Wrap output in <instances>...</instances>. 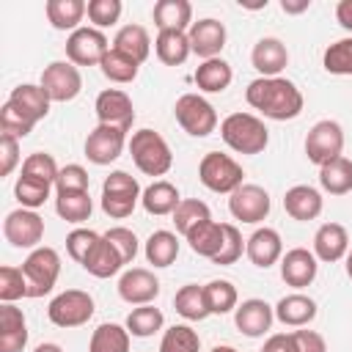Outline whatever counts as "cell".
I'll list each match as a JSON object with an SVG mask.
<instances>
[{
    "mask_svg": "<svg viewBox=\"0 0 352 352\" xmlns=\"http://www.w3.org/2000/svg\"><path fill=\"white\" fill-rule=\"evenodd\" d=\"M245 99L253 110L272 121H292L302 113V94L286 77H256L245 88Z\"/></svg>",
    "mask_w": 352,
    "mask_h": 352,
    "instance_id": "6da1fadb",
    "label": "cell"
},
{
    "mask_svg": "<svg viewBox=\"0 0 352 352\" xmlns=\"http://www.w3.org/2000/svg\"><path fill=\"white\" fill-rule=\"evenodd\" d=\"M220 138L236 154H261L270 143V129L253 113H231L220 121Z\"/></svg>",
    "mask_w": 352,
    "mask_h": 352,
    "instance_id": "7a4b0ae2",
    "label": "cell"
},
{
    "mask_svg": "<svg viewBox=\"0 0 352 352\" xmlns=\"http://www.w3.org/2000/svg\"><path fill=\"white\" fill-rule=\"evenodd\" d=\"M129 154L140 173L146 176H165L173 165V154L168 140L154 129H138L129 138Z\"/></svg>",
    "mask_w": 352,
    "mask_h": 352,
    "instance_id": "3957f363",
    "label": "cell"
},
{
    "mask_svg": "<svg viewBox=\"0 0 352 352\" xmlns=\"http://www.w3.org/2000/svg\"><path fill=\"white\" fill-rule=\"evenodd\" d=\"M22 275L28 283V297H44L52 292V286L58 283L60 275V256L55 248H36L30 250V256L22 264Z\"/></svg>",
    "mask_w": 352,
    "mask_h": 352,
    "instance_id": "277c9868",
    "label": "cell"
},
{
    "mask_svg": "<svg viewBox=\"0 0 352 352\" xmlns=\"http://www.w3.org/2000/svg\"><path fill=\"white\" fill-rule=\"evenodd\" d=\"M198 179L206 190L212 192H234L236 187H242L245 182V170L242 165L228 157V154H220V151H209L204 154V160L198 162Z\"/></svg>",
    "mask_w": 352,
    "mask_h": 352,
    "instance_id": "5b68a950",
    "label": "cell"
},
{
    "mask_svg": "<svg viewBox=\"0 0 352 352\" xmlns=\"http://www.w3.org/2000/svg\"><path fill=\"white\" fill-rule=\"evenodd\" d=\"M173 116L179 126L192 138H206L217 129V113L209 99L201 94H182L173 104Z\"/></svg>",
    "mask_w": 352,
    "mask_h": 352,
    "instance_id": "8992f818",
    "label": "cell"
},
{
    "mask_svg": "<svg viewBox=\"0 0 352 352\" xmlns=\"http://www.w3.org/2000/svg\"><path fill=\"white\" fill-rule=\"evenodd\" d=\"M341 151H344V129H341L338 121L322 118L308 129V135H305V157H308V162L322 168V165L344 157Z\"/></svg>",
    "mask_w": 352,
    "mask_h": 352,
    "instance_id": "52a82bcc",
    "label": "cell"
},
{
    "mask_svg": "<svg viewBox=\"0 0 352 352\" xmlns=\"http://www.w3.org/2000/svg\"><path fill=\"white\" fill-rule=\"evenodd\" d=\"M47 316L58 327H80L94 316V297L82 289H66L52 297Z\"/></svg>",
    "mask_w": 352,
    "mask_h": 352,
    "instance_id": "ba28073f",
    "label": "cell"
},
{
    "mask_svg": "<svg viewBox=\"0 0 352 352\" xmlns=\"http://www.w3.org/2000/svg\"><path fill=\"white\" fill-rule=\"evenodd\" d=\"M38 85L47 91L52 102H72L82 91V74L69 60H52L50 66H44Z\"/></svg>",
    "mask_w": 352,
    "mask_h": 352,
    "instance_id": "9c48e42d",
    "label": "cell"
},
{
    "mask_svg": "<svg viewBox=\"0 0 352 352\" xmlns=\"http://www.w3.org/2000/svg\"><path fill=\"white\" fill-rule=\"evenodd\" d=\"M107 52H110L107 36L96 28H80L66 38V58L74 66H99Z\"/></svg>",
    "mask_w": 352,
    "mask_h": 352,
    "instance_id": "30bf717a",
    "label": "cell"
},
{
    "mask_svg": "<svg viewBox=\"0 0 352 352\" xmlns=\"http://www.w3.org/2000/svg\"><path fill=\"white\" fill-rule=\"evenodd\" d=\"M3 236L14 248H38L44 239V217L36 214L33 209H14L3 220Z\"/></svg>",
    "mask_w": 352,
    "mask_h": 352,
    "instance_id": "8fae6325",
    "label": "cell"
},
{
    "mask_svg": "<svg viewBox=\"0 0 352 352\" xmlns=\"http://www.w3.org/2000/svg\"><path fill=\"white\" fill-rule=\"evenodd\" d=\"M126 146V132L110 124H96L85 138V157L94 165H110L121 157Z\"/></svg>",
    "mask_w": 352,
    "mask_h": 352,
    "instance_id": "7c38bea8",
    "label": "cell"
},
{
    "mask_svg": "<svg viewBox=\"0 0 352 352\" xmlns=\"http://www.w3.org/2000/svg\"><path fill=\"white\" fill-rule=\"evenodd\" d=\"M270 192L258 184H242L231 192L228 198V212L234 214V220H242V223H261L267 220L270 214Z\"/></svg>",
    "mask_w": 352,
    "mask_h": 352,
    "instance_id": "4fadbf2b",
    "label": "cell"
},
{
    "mask_svg": "<svg viewBox=\"0 0 352 352\" xmlns=\"http://www.w3.org/2000/svg\"><path fill=\"white\" fill-rule=\"evenodd\" d=\"M96 118L99 124H110V126H118L124 132L132 129L135 124V107H132V99L121 91V88H104L99 96H96Z\"/></svg>",
    "mask_w": 352,
    "mask_h": 352,
    "instance_id": "5bb4252c",
    "label": "cell"
},
{
    "mask_svg": "<svg viewBox=\"0 0 352 352\" xmlns=\"http://www.w3.org/2000/svg\"><path fill=\"white\" fill-rule=\"evenodd\" d=\"M160 294V278L146 267H132L118 278V297L129 305H151Z\"/></svg>",
    "mask_w": 352,
    "mask_h": 352,
    "instance_id": "9a60e30c",
    "label": "cell"
},
{
    "mask_svg": "<svg viewBox=\"0 0 352 352\" xmlns=\"http://www.w3.org/2000/svg\"><path fill=\"white\" fill-rule=\"evenodd\" d=\"M272 319H275V308L270 302L258 300V297H250V300L239 302L236 311H234V324L248 338L267 336V330L272 327Z\"/></svg>",
    "mask_w": 352,
    "mask_h": 352,
    "instance_id": "2e32d148",
    "label": "cell"
},
{
    "mask_svg": "<svg viewBox=\"0 0 352 352\" xmlns=\"http://www.w3.org/2000/svg\"><path fill=\"white\" fill-rule=\"evenodd\" d=\"M187 38H190V47L198 58L204 60H212V58H220L223 47H226V25L206 16V19H198L192 22V28L187 30Z\"/></svg>",
    "mask_w": 352,
    "mask_h": 352,
    "instance_id": "e0dca14e",
    "label": "cell"
},
{
    "mask_svg": "<svg viewBox=\"0 0 352 352\" xmlns=\"http://www.w3.org/2000/svg\"><path fill=\"white\" fill-rule=\"evenodd\" d=\"M319 258L305 250V248H292L283 253L280 258V278L286 286H294V289H305L314 283L316 272H319Z\"/></svg>",
    "mask_w": 352,
    "mask_h": 352,
    "instance_id": "ac0fdd59",
    "label": "cell"
},
{
    "mask_svg": "<svg viewBox=\"0 0 352 352\" xmlns=\"http://www.w3.org/2000/svg\"><path fill=\"white\" fill-rule=\"evenodd\" d=\"M245 253H248L253 267L267 270V267H272L283 258V239L275 228H267V226L256 228L245 242Z\"/></svg>",
    "mask_w": 352,
    "mask_h": 352,
    "instance_id": "d6986e66",
    "label": "cell"
},
{
    "mask_svg": "<svg viewBox=\"0 0 352 352\" xmlns=\"http://www.w3.org/2000/svg\"><path fill=\"white\" fill-rule=\"evenodd\" d=\"M250 63L261 77H280V72L289 66V50L280 38L275 36H264L253 44L250 52Z\"/></svg>",
    "mask_w": 352,
    "mask_h": 352,
    "instance_id": "ffe728a7",
    "label": "cell"
},
{
    "mask_svg": "<svg viewBox=\"0 0 352 352\" xmlns=\"http://www.w3.org/2000/svg\"><path fill=\"white\" fill-rule=\"evenodd\" d=\"M322 192L311 184H294L286 190L283 195V209L292 220H300V223H308V220H316L322 214Z\"/></svg>",
    "mask_w": 352,
    "mask_h": 352,
    "instance_id": "44dd1931",
    "label": "cell"
},
{
    "mask_svg": "<svg viewBox=\"0 0 352 352\" xmlns=\"http://www.w3.org/2000/svg\"><path fill=\"white\" fill-rule=\"evenodd\" d=\"M349 253V234L341 223H322L314 234V256L319 261H341Z\"/></svg>",
    "mask_w": 352,
    "mask_h": 352,
    "instance_id": "7402d4cb",
    "label": "cell"
},
{
    "mask_svg": "<svg viewBox=\"0 0 352 352\" xmlns=\"http://www.w3.org/2000/svg\"><path fill=\"white\" fill-rule=\"evenodd\" d=\"M28 344V322L14 302L0 305V352H22Z\"/></svg>",
    "mask_w": 352,
    "mask_h": 352,
    "instance_id": "603a6c76",
    "label": "cell"
},
{
    "mask_svg": "<svg viewBox=\"0 0 352 352\" xmlns=\"http://www.w3.org/2000/svg\"><path fill=\"white\" fill-rule=\"evenodd\" d=\"M316 300L302 294V292H294V294H286L278 300L275 305V319L286 327H305L308 322L316 319Z\"/></svg>",
    "mask_w": 352,
    "mask_h": 352,
    "instance_id": "cb8c5ba5",
    "label": "cell"
},
{
    "mask_svg": "<svg viewBox=\"0 0 352 352\" xmlns=\"http://www.w3.org/2000/svg\"><path fill=\"white\" fill-rule=\"evenodd\" d=\"M154 25L157 30H190L192 28V6L187 0H157L154 3Z\"/></svg>",
    "mask_w": 352,
    "mask_h": 352,
    "instance_id": "d4e9b609",
    "label": "cell"
},
{
    "mask_svg": "<svg viewBox=\"0 0 352 352\" xmlns=\"http://www.w3.org/2000/svg\"><path fill=\"white\" fill-rule=\"evenodd\" d=\"M187 245L192 253L204 256V258H214L220 250H223V242H226V223H214V220H206L201 226H195L187 236Z\"/></svg>",
    "mask_w": 352,
    "mask_h": 352,
    "instance_id": "484cf974",
    "label": "cell"
},
{
    "mask_svg": "<svg viewBox=\"0 0 352 352\" xmlns=\"http://www.w3.org/2000/svg\"><path fill=\"white\" fill-rule=\"evenodd\" d=\"M140 204H143V209H146L148 214L162 217V214H173V212H176V206L182 204V195H179L176 184H170V182H165V179H157L154 184H148V187L143 190Z\"/></svg>",
    "mask_w": 352,
    "mask_h": 352,
    "instance_id": "4316f807",
    "label": "cell"
},
{
    "mask_svg": "<svg viewBox=\"0 0 352 352\" xmlns=\"http://www.w3.org/2000/svg\"><path fill=\"white\" fill-rule=\"evenodd\" d=\"M192 80H195V85H198L204 94H223V91L231 85L234 72H231V63H228V60L212 58V60L198 63Z\"/></svg>",
    "mask_w": 352,
    "mask_h": 352,
    "instance_id": "83f0119b",
    "label": "cell"
},
{
    "mask_svg": "<svg viewBox=\"0 0 352 352\" xmlns=\"http://www.w3.org/2000/svg\"><path fill=\"white\" fill-rule=\"evenodd\" d=\"M121 267H124V261H121L118 250L104 236L91 248V253L82 261V270L94 278H113L116 272H121Z\"/></svg>",
    "mask_w": 352,
    "mask_h": 352,
    "instance_id": "f1b7e54d",
    "label": "cell"
},
{
    "mask_svg": "<svg viewBox=\"0 0 352 352\" xmlns=\"http://www.w3.org/2000/svg\"><path fill=\"white\" fill-rule=\"evenodd\" d=\"M154 52L165 66H182L190 58L192 47H190L187 33H182V30H160L157 38H154Z\"/></svg>",
    "mask_w": 352,
    "mask_h": 352,
    "instance_id": "f546056e",
    "label": "cell"
},
{
    "mask_svg": "<svg viewBox=\"0 0 352 352\" xmlns=\"http://www.w3.org/2000/svg\"><path fill=\"white\" fill-rule=\"evenodd\" d=\"M88 14V3L82 0H47V19L55 30H80L82 16Z\"/></svg>",
    "mask_w": 352,
    "mask_h": 352,
    "instance_id": "4dcf8cb0",
    "label": "cell"
},
{
    "mask_svg": "<svg viewBox=\"0 0 352 352\" xmlns=\"http://www.w3.org/2000/svg\"><path fill=\"white\" fill-rule=\"evenodd\" d=\"M113 50H118V52L129 55L132 60L143 63V60L148 58V52H151L148 30H146L143 25H124V28L116 33V38H113Z\"/></svg>",
    "mask_w": 352,
    "mask_h": 352,
    "instance_id": "1f68e13d",
    "label": "cell"
},
{
    "mask_svg": "<svg viewBox=\"0 0 352 352\" xmlns=\"http://www.w3.org/2000/svg\"><path fill=\"white\" fill-rule=\"evenodd\" d=\"M8 102H14L19 110H25L33 121H41L50 113V104H52V99L47 96V91L41 85H33V82L16 85L11 91V96H8Z\"/></svg>",
    "mask_w": 352,
    "mask_h": 352,
    "instance_id": "d6a6232c",
    "label": "cell"
},
{
    "mask_svg": "<svg viewBox=\"0 0 352 352\" xmlns=\"http://www.w3.org/2000/svg\"><path fill=\"white\" fill-rule=\"evenodd\" d=\"M173 308L182 319L187 322H201L209 316V305H206V294H204V286L198 283H184L176 297H173Z\"/></svg>",
    "mask_w": 352,
    "mask_h": 352,
    "instance_id": "836d02e7",
    "label": "cell"
},
{
    "mask_svg": "<svg viewBox=\"0 0 352 352\" xmlns=\"http://www.w3.org/2000/svg\"><path fill=\"white\" fill-rule=\"evenodd\" d=\"M319 184L330 195H346L352 190V160L338 157L319 168Z\"/></svg>",
    "mask_w": 352,
    "mask_h": 352,
    "instance_id": "e575fe53",
    "label": "cell"
},
{
    "mask_svg": "<svg viewBox=\"0 0 352 352\" xmlns=\"http://www.w3.org/2000/svg\"><path fill=\"white\" fill-rule=\"evenodd\" d=\"M143 253H146V261L148 264H154V267H170L176 261V256H179V239H176L173 231L160 228V231H154L146 239Z\"/></svg>",
    "mask_w": 352,
    "mask_h": 352,
    "instance_id": "d590c367",
    "label": "cell"
},
{
    "mask_svg": "<svg viewBox=\"0 0 352 352\" xmlns=\"http://www.w3.org/2000/svg\"><path fill=\"white\" fill-rule=\"evenodd\" d=\"M129 330L126 324H116V322H104L94 330L88 352H129Z\"/></svg>",
    "mask_w": 352,
    "mask_h": 352,
    "instance_id": "8d00e7d4",
    "label": "cell"
},
{
    "mask_svg": "<svg viewBox=\"0 0 352 352\" xmlns=\"http://www.w3.org/2000/svg\"><path fill=\"white\" fill-rule=\"evenodd\" d=\"M55 212L66 223H85L94 212V201L88 192H58L55 195Z\"/></svg>",
    "mask_w": 352,
    "mask_h": 352,
    "instance_id": "74e56055",
    "label": "cell"
},
{
    "mask_svg": "<svg viewBox=\"0 0 352 352\" xmlns=\"http://www.w3.org/2000/svg\"><path fill=\"white\" fill-rule=\"evenodd\" d=\"M204 294H206L209 314H217V316L231 314L239 305V294H236V286L231 280H209L204 286Z\"/></svg>",
    "mask_w": 352,
    "mask_h": 352,
    "instance_id": "f35d334b",
    "label": "cell"
},
{
    "mask_svg": "<svg viewBox=\"0 0 352 352\" xmlns=\"http://www.w3.org/2000/svg\"><path fill=\"white\" fill-rule=\"evenodd\" d=\"M162 324H165V316H162V311L154 308V305H138V308H132L129 316H126V330H129V336H135V338H148V336H154L157 330H162Z\"/></svg>",
    "mask_w": 352,
    "mask_h": 352,
    "instance_id": "ab89813d",
    "label": "cell"
},
{
    "mask_svg": "<svg viewBox=\"0 0 352 352\" xmlns=\"http://www.w3.org/2000/svg\"><path fill=\"white\" fill-rule=\"evenodd\" d=\"M99 69H102V74H104L110 82H121V85H124V82H132V80L138 77L140 63L132 60L129 55H124V52H118V50L110 47V52L102 58Z\"/></svg>",
    "mask_w": 352,
    "mask_h": 352,
    "instance_id": "60d3db41",
    "label": "cell"
},
{
    "mask_svg": "<svg viewBox=\"0 0 352 352\" xmlns=\"http://www.w3.org/2000/svg\"><path fill=\"white\" fill-rule=\"evenodd\" d=\"M50 190H52V184L50 182H41V179H36V176H19L16 179V184H14V198L19 201V206L22 209H38V206H44V201L50 198Z\"/></svg>",
    "mask_w": 352,
    "mask_h": 352,
    "instance_id": "b9f144b4",
    "label": "cell"
},
{
    "mask_svg": "<svg viewBox=\"0 0 352 352\" xmlns=\"http://www.w3.org/2000/svg\"><path fill=\"white\" fill-rule=\"evenodd\" d=\"M206 220H212L209 206H206L204 201H198V198H182V204H179L176 212H173V226H176V231H179L182 236H187L195 226H201V223H206Z\"/></svg>",
    "mask_w": 352,
    "mask_h": 352,
    "instance_id": "7bdbcfd3",
    "label": "cell"
},
{
    "mask_svg": "<svg viewBox=\"0 0 352 352\" xmlns=\"http://www.w3.org/2000/svg\"><path fill=\"white\" fill-rule=\"evenodd\" d=\"M322 66L327 74L352 77V36L333 41L322 55Z\"/></svg>",
    "mask_w": 352,
    "mask_h": 352,
    "instance_id": "ee69618b",
    "label": "cell"
},
{
    "mask_svg": "<svg viewBox=\"0 0 352 352\" xmlns=\"http://www.w3.org/2000/svg\"><path fill=\"white\" fill-rule=\"evenodd\" d=\"M160 352H201V338L190 324H173L162 333Z\"/></svg>",
    "mask_w": 352,
    "mask_h": 352,
    "instance_id": "f6af8a7d",
    "label": "cell"
},
{
    "mask_svg": "<svg viewBox=\"0 0 352 352\" xmlns=\"http://www.w3.org/2000/svg\"><path fill=\"white\" fill-rule=\"evenodd\" d=\"M36 124H38V121H33L25 110H19V107H16L14 102H8V99H6V104L0 107V129H3L6 135L16 138V140L28 138Z\"/></svg>",
    "mask_w": 352,
    "mask_h": 352,
    "instance_id": "bcb514c9",
    "label": "cell"
},
{
    "mask_svg": "<svg viewBox=\"0 0 352 352\" xmlns=\"http://www.w3.org/2000/svg\"><path fill=\"white\" fill-rule=\"evenodd\" d=\"M22 173H25V176H36V179H41V182L55 184V179H58L60 168H58V162H55V157H52V154H47V151H33L30 157H25V162H22Z\"/></svg>",
    "mask_w": 352,
    "mask_h": 352,
    "instance_id": "7dc6e473",
    "label": "cell"
},
{
    "mask_svg": "<svg viewBox=\"0 0 352 352\" xmlns=\"http://www.w3.org/2000/svg\"><path fill=\"white\" fill-rule=\"evenodd\" d=\"M102 195H118V198H132L140 201V184L135 176H129L126 170H113L104 182H102Z\"/></svg>",
    "mask_w": 352,
    "mask_h": 352,
    "instance_id": "c3c4849f",
    "label": "cell"
},
{
    "mask_svg": "<svg viewBox=\"0 0 352 352\" xmlns=\"http://www.w3.org/2000/svg\"><path fill=\"white\" fill-rule=\"evenodd\" d=\"M102 236H104V239L118 250V256H121V261H124V264H132V261H135V256H138L140 245H138V236H135V231H132V228L116 226V228L104 231Z\"/></svg>",
    "mask_w": 352,
    "mask_h": 352,
    "instance_id": "681fc988",
    "label": "cell"
},
{
    "mask_svg": "<svg viewBox=\"0 0 352 352\" xmlns=\"http://www.w3.org/2000/svg\"><path fill=\"white\" fill-rule=\"evenodd\" d=\"M88 184H91L88 170L82 165H77V162L63 165L58 179H55V190L58 192H88Z\"/></svg>",
    "mask_w": 352,
    "mask_h": 352,
    "instance_id": "f907efd6",
    "label": "cell"
},
{
    "mask_svg": "<svg viewBox=\"0 0 352 352\" xmlns=\"http://www.w3.org/2000/svg\"><path fill=\"white\" fill-rule=\"evenodd\" d=\"M124 6L121 0H88V19L94 22V28H110L118 22Z\"/></svg>",
    "mask_w": 352,
    "mask_h": 352,
    "instance_id": "816d5d0a",
    "label": "cell"
},
{
    "mask_svg": "<svg viewBox=\"0 0 352 352\" xmlns=\"http://www.w3.org/2000/svg\"><path fill=\"white\" fill-rule=\"evenodd\" d=\"M19 297H28V283H25L22 270L0 267V300L3 302H14Z\"/></svg>",
    "mask_w": 352,
    "mask_h": 352,
    "instance_id": "f5cc1de1",
    "label": "cell"
},
{
    "mask_svg": "<svg viewBox=\"0 0 352 352\" xmlns=\"http://www.w3.org/2000/svg\"><path fill=\"white\" fill-rule=\"evenodd\" d=\"M99 239H102V236H99L96 231H91V228H74V231L66 236V250H69V256H72L77 264H82L85 256L91 253V248H94Z\"/></svg>",
    "mask_w": 352,
    "mask_h": 352,
    "instance_id": "db71d44e",
    "label": "cell"
},
{
    "mask_svg": "<svg viewBox=\"0 0 352 352\" xmlns=\"http://www.w3.org/2000/svg\"><path fill=\"white\" fill-rule=\"evenodd\" d=\"M242 250H245V245H242V234H239V228L231 226V223H226V242H223V250L212 258V264H220V267L234 264V261L242 256Z\"/></svg>",
    "mask_w": 352,
    "mask_h": 352,
    "instance_id": "11a10c76",
    "label": "cell"
},
{
    "mask_svg": "<svg viewBox=\"0 0 352 352\" xmlns=\"http://www.w3.org/2000/svg\"><path fill=\"white\" fill-rule=\"evenodd\" d=\"M19 162V140L0 132V176H11Z\"/></svg>",
    "mask_w": 352,
    "mask_h": 352,
    "instance_id": "9f6ffc18",
    "label": "cell"
},
{
    "mask_svg": "<svg viewBox=\"0 0 352 352\" xmlns=\"http://www.w3.org/2000/svg\"><path fill=\"white\" fill-rule=\"evenodd\" d=\"M292 338L297 352H327V344L316 330H294Z\"/></svg>",
    "mask_w": 352,
    "mask_h": 352,
    "instance_id": "6f0895ef",
    "label": "cell"
},
{
    "mask_svg": "<svg viewBox=\"0 0 352 352\" xmlns=\"http://www.w3.org/2000/svg\"><path fill=\"white\" fill-rule=\"evenodd\" d=\"M261 352H297V346H294L292 333H275V336H270L264 341V349Z\"/></svg>",
    "mask_w": 352,
    "mask_h": 352,
    "instance_id": "680465c9",
    "label": "cell"
},
{
    "mask_svg": "<svg viewBox=\"0 0 352 352\" xmlns=\"http://www.w3.org/2000/svg\"><path fill=\"white\" fill-rule=\"evenodd\" d=\"M336 19H338V25H341L344 30L352 33V0H341V3L336 6Z\"/></svg>",
    "mask_w": 352,
    "mask_h": 352,
    "instance_id": "91938a15",
    "label": "cell"
},
{
    "mask_svg": "<svg viewBox=\"0 0 352 352\" xmlns=\"http://www.w3.org/2000/svg\"><path fill=\"white\" fill-rule=\"evenodd\" d=\"M280 8L286 14H302L311 8V0H280Z\"/></svg>",
    "mask_w": 352,
    "mask_h": 352,
    "instance_id": "94428289",
    "label": "cell"
},
{
    "mask_svg": "<svg viewBox=\"0 0 352 352\" xmlns=\"http://www.w3.org/2000/svg\"><path fill=\"white\" fill-rule=\"evenodd\" d=\"M33 352H63L58 344H52V341H44V344H38Z\"/></svg>",
    "mask_w": 352,
    "mask_h": 352,
    "instance_id": "6125c7cd",
    "label": "cell"
},
{
    "mask_svg": "<svg viewBox=\"0 0 352 352\" xmlns=\"http://www.w3.org/2000/svg\"><path fill=\"white\" fill-rule=\"evenodd\" d=\"M209 352H239V349H234V346H228V344H217V346H212Z\"/></svg>",
    "mask_w": 352,
    "mask_h": 352,
    "instance_id": "be15d7a7",
    "label": "cell"
},
{
    "mask_svg": "<svg viewBox=\"0 0 352 352\" xmlns=\"http://www.w3.org/2000/svg\"><path fill=\"white\" fill-rule=\"evenodd\" d=\"M346 275H349V278H352V250H349V253H346Z\"/></svg>",
    "mask_w": 352,
    "mask_h": 352,
    "instance_id": "e7e4bbea",
    "label": "cell"
}]
</instances>
